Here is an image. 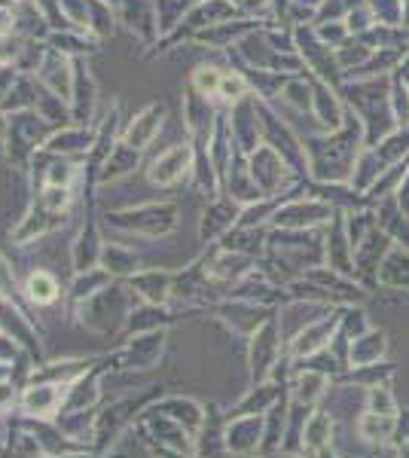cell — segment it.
<instances>
[{"label":"cell","mask_w":409,"mask_h":458,"mask_svg":"<svg viewBox=\"0 0 409 458\" xmlns=\"http://www.w3.org/2000/svg\"><path fill=\"white\" fill-rule=\"evenodd\" d=\"M385 352H388V336H385L382 330H367V334L354 336L352 343H348L345 367L354 370V367L379 364V360H385Z\"/></svg>","instance_id":"9"},{"label":"cell","mask_w":409,"mask_h":458,"mask_svg":"<svg viewBox=\"0 0 409 458\" xmlns=\"http://www.w3.org/2000/svg\"><path fill=\"white\" fill-rule=\"evenodd\" d=\"M285 394L287 391H285V386H278V382H272V379L257 382V386L239 401V406L229 410L226 416H269L275 406L285 401Z\"/></svg>","instance_id":"7"},{"label":"cell","mask_w":409,"mask_h":458,"mask_svg":"<svg viewBox=\"0 0 409 458\" xmlns=\"http://www.w3.org/2000/svg\"><path fill=\"white\" fill-rule=\"evenodd\" d=\"M223 440L233 458L263 455L266 446V416H226Z\"/></svg>","instance_id":"1"},{"label":"cell","mask_w":409,"mask_h":458,"mask_svg":"<svg viewBox=\"0 0 409 458\" xmlns=\"http://www.w3.org/2000/svg\"><path fill=\"white\" fill-rule=\"evenodd\" d=\"M333 386V376L324 370H315V367H296L294 376H290L287 386V397L290 403H302V406H321L327 391Z\"/></svg>","instance_id":"3"},{"label":"cell","mask_w":409,"mask_h":458,"mask_svg":"<svg viewBox=\"0 0 409 458\" xmlns=\"http://www.w3.org/2000/svg\"><path fill=\"white\" fill-rule=\"evenodd\" d=\"M251 382H266L272 376V367H278V358H281V343H278V334H275V324H263L257 330L254 339H251Z\"/></svg>","instance_id":"5"},{"label":"cell","mask_w":409,"mask_h":458,"mask_svg":"<svg viewBox=\"0 0 409 458\" xmlns=\"http://www.w3.org/2000/svg\"><path fill=\"white\" fill-rule=\"evenodd\" d=\"M13 397H16V394H13V391H10V388H0V412H4V410H6V406H10V403H13Z\"/></svg>","instance_id":"16"},{"label":"cell","mask_w":409,"mask_h":458,"mask_svg":"<svg viewBox=\"0 0 409 458\" xmlns=\"http://www.w3.org/2000/svg\"><path fill=\"white\" fill-rule=\"evenodd\" d=\"M333 440H337V422H333V416L324 406H315L306 419V428H302L300 453L309 458H318L321 453H327V449H333Z\"/></svg>","instance_id":"6"},{"label":"cell","mask_w":409,"mask_h":458,"mask_svg":"<svg viewBox=\"0 0 409 458\" xmlns=\"http://www.w3.org/2000/svg\"><path fill=\"white\" fill-rule=\"evenodd\" d=\"M394 373H397L394 370V364L379 360V364H370V367H354V370H348L342 379L354 382V386H361V388H376V386H391Z\"/></svg>","instance_id":"11"},{"label":"cell","mask_w":409,"mask_h":458,"mask_svg":"<svg viewBox=\"0 0 409 458\" xmlns=\"http://www.w3.org/2000/svg\"><path fill=\"white\" fill-rule=\"evenodd\" d=\"M318 458H339V455L333 453V449H327V453H321V455H318Z\"/></svg>","instance_id":"18"},{"label":"cell","mask_w":409,"mask_h":458,"mask_svg":"<svg viewBox=\"0 0 409 458\" xmlns=\"http://www.w3.org/2000/svg\"><path fill=\"white\" fill-rule=\"evenodd\" d=\"M337 327H339L337 318H324V321L309 324L306 330H300V334L287 343V358L290 360H309V358H315V354L327 352L333 343Z\"/></svg>","instance_id":"4"},{"label":"cell","mask_w":409,"mask_h":458,"mask_svg":"<svg viewBox=\"0 0 409 458\" xmlns=\"http://www.w3.org/2000/svg\"><path fill=\"white\" fill-rule=\"evenodd\" d=\"M156 412H162V416L175 419L177 425H183L192 437H199V431L205 428V406L190 401V397H168V401L156 403Z\"/></svg>","instance_id":"10"},{"label":"cell","mask_w":409,"mask_h":458,"mask_svg":"<svg viewBox=\"0 0 409 458\" xmlns=\"http://www.w3.org/2000/svg\"><path fill=\"white\" fill-rule=\"evenodd\" d=\"M352 431L354 437H361L363 443H373V446H394V440H397V416H382V412L363 410L358 422L352 425Z\"/></svg>","instance_id":"8"},{"label":"cell","mask_w":409,"mask_h":458,"mask_svg":"<svg viewBox=\"0 0 409 458\" xmlns=\"http://www.w3.org/2000/svg\"><path fill=\"white\" fill-rule=\"evenodd\" d=\"M147 449H150L153 458H192L190 453H181V449H171V446H153V443H147Z\"/></svg>","instance_id":"14"},{"label":"cell","mask_w":409,"mask_h":458,"mask_svg":"<svg viewBox=\"0 0 409 458\" xmlns=\"http://www.w3.org/2000/svg\"><path fill=\"white\" fill-rule=\"evenodd\" d=\"M400 440H409V410H404V406H400V412H397V440H394V446H397Z\"/></svg>","instance_id":"15"},{"label":"cell","mask_w":409,"mask_h":458,"mask_svg":"<svg viewBox=\"0 0 409 458\" xmlns=\"http://www.w3.org/2000/svg\"><path fill=\"white\" fill-rule=\"evenodd\" d=\"M321 406L330 412L337 425H354L361 412L367 410V388L342 379L339 386H330Z\"/></svg>","instance_id":"2"},{"label":"cell","mask_w":409,"mask_h":458,"mask_svg":"<svg viewBox=\"0 0 409 458\" xmlns=\"http://www.w3.org/2000/svg\"><path fill=\"white\" fill-rule=\"evenodd\" d=\"M367 410L382 412V416H397L400 401L391 391V386H376V388H367Z\"/></svg>","instance_id":"12"},{"label":"cell","mask_w":409,"mask_h":458,"mask_svg":"<svg viewBox=\"0 0 409 458\" xmlns=\"http://www.w3.org/2000/svg\"><path fill=\"white\" fill-rule=\"evenodd\" d=\"M28 293H31L34 302H52L58 293V284L52 282V276H47V272H34L31 282H28Z\"/></svg>","instance_id":"13"},{"label":"cell","mask_w":409,"mask_h":458,"mask_svg":"<svg viewBox=\"0 0 409 458\" xmlns=\"http://www.w3.org/2000/svg\"><path fill=\"white\" fill-rule=\"evenodd\" d=\"M397 458H409V440L397 443Z\"/></svg>","instance_id":"17"}]
</instances>
